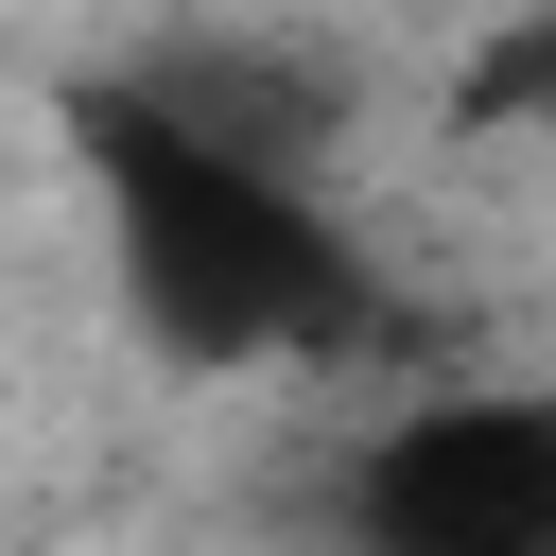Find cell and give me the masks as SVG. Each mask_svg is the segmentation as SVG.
<instances>
[{
    "instance_id": "cell-1",
    "label": "cell",
    "mask_w": 556,
    "mask_h": 556,
    "mask_svg": "<svg viewBox=\"0 0 556 556\" xmlns=\"http://www.w3.org/2000/svg\"><path fill=\"white\" fill-rule=\"evenodd\" d=\"M70 174H87L104 278H122V313H139L156 365L261 382V365H365V348H400V278L330 208V174H261V156L156 122L122 70L70 87Z\"/></svg>"
},
{
    "instance_id": "cell-2",
    "label": "cell",
    "mask_w": 556,
    "mask_h": 556,
    "mask_svg": "<svg viewBox=\"0 0 556 556\" xmlns=\"http://www.w3.org/2000/svg\"><path fill=\"white\" fill-rule=\"evenodd\" d=\"M122 87L156 122L226 139V156H261V174H330V139H348V52L330 35H156Z\"/></svg>"
}]
</instances>
